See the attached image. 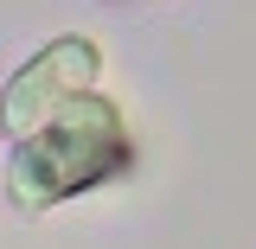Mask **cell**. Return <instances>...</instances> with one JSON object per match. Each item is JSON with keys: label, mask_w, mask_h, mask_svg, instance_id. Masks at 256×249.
Wrapping results in <instances>:
<instances>
[{"label": "cell", "mask_w": 256, "mask_h": 249, "mask_svg": "<svg viewBox=\"0 0 256 249\" xmlns=\"http://www.w3.org/2000/svg\"><path fill=\"white\" fill-rule=\"evenodd\" d=\"M134 173V134L128 115L102 90L64 102L52 122H38L32 134L13 141L6 154V205L20 218H45L84 192H102Z\"/></svg>", "instance_id": "obj_1"}, {"label": "cell", "mask_w": 256, "mask_h": 249, "mask_svg": "<svg viewBox=\"0 0 256 249\" xmlns=\"http://www.w3.org/2000/svg\"><path fill=\"white\" fill-rule=\"evenodd\" d=\"M102 77V45L90 32H58L52 45L26 51V64L0 83V128L6 134H32L38 122H52L64 102L96 90Z\"/></svg>", "instance_id": "obj_2"}]
</instances>
